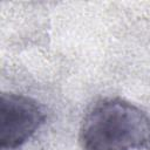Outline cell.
<instances>
[{
  "label": "cell",
  "mask_w": 150,
  "mask_h": 150,
  "mask_svg": "<svg viewBox=\"0 0 150 150\" xmlns=\"http://www.w3.org/2000/svg\"><path fill=\"white\" fill-rule=\"evenodd\" d=\"M79 139L83 150H150V115L125 100L102 98L86 112Z\"/></svg>",
  "instance_id": "1"
},
{
  "label": "cell",
  "mask_w": 150,
  "mask_h": 150,
  "mask_svg": "<svg viewBox=\"0 0 150 150\" xmlns=\"http://www.w3.org/2000/svg\"><path fill=\"white\" fill-rule=\"evenodd\" d=\"M46 112L33 98L4 93L0 101V144L14 150L26 143L45 123Z\"/></svg>",
  "instance_id": "2"
}]
</instances>
